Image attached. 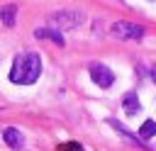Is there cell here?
<instances>
[{"label":"cell","instance_id":"cell-4","mask_svg":"<svg viewBox=\"0 0 156 151\" xmlns=\"http://www.w3.org/2000/svg\"><path fill=\"white\" fill-rule=\"evenodd\" d=\"M88 73H90L93 83H98L100 88H110V85L115 83V73H112L105 63H100V61H93V63L88 66Z\"/></svg>","mask_w":156,"mask_h":151},{"label":"cell","instance_id":"cell-11","mask_svg":"<svg viewBox=\"0 0 156 151\" xmlns=\"http://www.w3.org/2000/svg\"><path fill=\"white\" fill-rule=\"evenodd\" d=\"M58 151H80V144L78 141H71V144H61Z\"/></svg>","mask_w":156,"mask_h":151},{"label":"cell","instance_id":"cell-8","mask_svg":"<svg viewBox=\"0 0 156 151\" xmlns=\"http://www.w3.org/2000/svg\"><path fill=\"white\" fill-rule=\"evenodd\" d=\"M122 102H124L122 107H124L127 114H136V112H139V97H136V93H127Z\"/></svg>","mask_w":156,"mask_h":151},{"label":"cell","instance_id":"cell-12","mask_svg":"<svg viewBox=\"0 0 156 151\" xmlns=\"http://www.w3.org/2000/svg\"><path fill=\"white\" fill-rule=\"evenodd\" d=\"M151 76H154V80H156V66H154V68H151Z\"/></svg>","mask_w":156,"mask_h":151},{"label":"cell","instance_id":"cell-9","mask_svg":"<svg viewBox=\"0 0 156 151\" xmlns=\"http://www.w3.org/2000/svg\"><path fill=\"white\" fill-rule=\"evenodd\" d=\"M110 124H112V127H115V129H117V132H119V134H122V136H124L129 144H139V146H146V141H141V136H134L132 132H127V129H124L122 124H117L115 119H110Z\"/></svg>","mask_w":156,"mask_h":151},{"label":"cell","instance_id":"cell-6","mask_svg":"<svg viewBox=\"0 0 156 151\" xmlns=\"http://www.w3.org/2000/svg\"><path fill=\"white\" fill-rule=\"evenodd\" d=\"M2 139H5V144H7L10 149H22V146H24V136H22L20 129H15V127H7V129L2 132Z\"/></svg>","mask_w":156,"mask_h":151},{"label":"cell","instance_id":"cell-10","mask_svg":"<svg viewBox=\"0 0 156 151\" xmlns=\"http://www.w3.org/2000/svg\"><path fill=\"white\" fill-rule=\"evenodd\" d=\"M154 134H156V122H154V119H146V122L141 124V129H139V136H141V139H151Z\"/></svg>","mask_w":156,"mask_h":151},{"label":"cell","instance_id":"cell-2","mask_svg":"<svg viewBox=\"0 0 156 151\" xmlns=\"http://www.w3.org/2000/svg\"><path fill=\"white\" fill-rule=\"evenodd\" d=\"M46 27H54L58 32L63 29H76L85 22V12L83 10H56V12H49L46 15Z\"/></svg>","mask_w":156,"mask_h":151},{"label":"cell","instance_id":"cell-5","mask_svg":"<svg viewBox=\"0 0 156 151\" xmlns=\"http://www.w3.org/2000/svg\"><path fill=\"white\" fill-rule=\"evenodd\" d=\"M34 37H37V39H49V41H54V44H58V46L66 44L63 34H61L58 29H54V27H37V29H34Z\"/></svg>","mask_w":156,"mask_h":151},{"label":"cell","instance_id":"cell-1","mask_svg":"<svg viewBox=\"0 0 156 151\" xmlns=\"http://www.w3.org/2000/svg\"><path fill=\"white\" fill-rule=\"evenodd\" d=\"M41 76V56L34 51H22L15 56L10 68V80L17 85H32Z\"/></svg>","mask_w":156,"mask_h":151},{"label":"cell","instance_id":"cell-7","mask_svg":"<svg viewBox=\"0 0 156 151\" xmlns=\"http://www.w3.org/2000/svg\"><path fill=\"white\" fill-rule=\"evenodd\" d=\"M15 19H17V5H15V2L0 5V24H5V27H15Z\"/></svg>","mask_w":156,"mask_h":151},{"label":"cell","instance_id":"cell-3","mask_svg":"<svg viewBox=\"0 0 156 151\" xmlns=\"http://www.w3.org/2000/svg\"><path fill=\"white\" fill-rule=\"evenodd\" d=\"M110 34L117 37V39H141L144 37V27L136 24V22L119 19V22H112L110 24Z\"/></svg>","mask_w":156,"mask_h":151}]
</instances>
